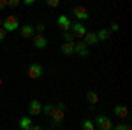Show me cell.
I'll list each match as a JSON object with an SVG mask.
<instances>
[{
  "label": "cell",
  "mask_w": 132,
  "mask_h": 130,
  "mask_svg": "<svg viewBox=\"0 0 132 130\" xmlns=\"http://www.w3.org/2000/svg\"><path fill=\"white\" fill-rule=\"evenodd\" d=\"M72 14L78 18V23L79 21H85V20H88L90 18V14H88V11L85 9V7H74L72 9Z\"/></svg>",
  "instance_id": "52a82bcc"
},
{
  "label": "cell",
  "mask_w": 132,
  "mask_h": 130,
  "mask_svg": "<svg viewBox=\"0 0 132 130\" xmlns=\"http://www.w3.org/2000/svg\"><path fill=\"white\" fill-rule=\"evenodd\" d=\"M55 111H56V107H55L53 104H46V106H42V114H46L48 118H51V116L55 114Z\"/></svg>",
  "instance_id": "2e32d148"
},
{
  "label": "cell",
  "mask_w": 132,
  "mask_h": 130,
  "mask_svg": "<svg viewBox=\"0 0 132 130\" xmlns=\"http://www.w3.org/2000/svg\"><path fill=\"white\" fill-rule=\"evenodd\" d=\"M7 7V0H0V9H5Z\"/></svg>",
  "instance_id": "f1b7e54d"
},
{
  "label": "cell",
  "mask_w": 132,
  "mask_h": 130,
  "mask_svg": "<svg viewBox=\"0 0 132 130\" xmlns=\"http://www.w3.org/2000/svg\"><path fill=\"white\" fill-rule=\"evenodd\" d=\"M30 130H42V127H39V125H32Z\"/></svg>",
  "instance_id": "f546056e"
},
{
  "label": "cell",
  "mask_w": 132,
  "mask_h": 130,
  "mask_svg": "<svg viewBox=\"0 0 132 130\" xmlns=\"http://www.w3.org/2000/svg\"><path fill=\"white\" fill-rule=\"evenodd\" d=\"M28 112H30V116H37V114H41L42 112V104L39 100H32L30 106H28Z\"/></svg>",
  "instance_id": "9c48e42d"
},
{
  "label": "cell",
  "mask_w": 132,
  "mask_h": 130,
  "mask_svg": "<svg viewBox=\"0 0 132 130\" xmlns=\"http://www.w3.org/2000/svg\"><path fill=\"white\" fill-rule=\"evenodd\" d=\"M86 99H88V102H90L92 106H95V104H97V102H99V95H97V93H95V91H88V93H86Z\"/></svg>",
  "instance_id": "ac0fdd59"
},
{
  "label": "cell",
  "mask_w": 132,
  "mask_h": 130,
  "mask_svg": "<svg viewBox=\"0 0 132 130\" xmlns=\"http://www.w3.org/2000/svg\"><path fill=\"white\" fill-rule=\"evenodd\" d=\"M23 5L30 7V5H34V0H23Z\"/></svg>",
  "instance_id": "83f0119b"
},
{
  "label": "cell",
  "mask_w": 132,
  "mask_h": 130,
  "mask_svg": "<svg viewBox=\"0 0 132 130\" xmlns=\"http://www.w3.org/2000/svg\"><path fill=\"white\" fill-rule=\"evenodd\" d=\"M48 130H55V128H48Z\"/></svg>",
  "instance_id": "1f68e13d"
},
{
  "label": "cell",
  "mask_w": 132,
  "mask_h": 130,
  "mask_svg": "<svg viewBox=\"0 0 132 130\" xmlns=\"http://www.w3.org/2000/svg\"><path fill=\"white\" fill-rule=\"evenodd\" d=\"M118 30H120V25H118L116 21H113L111 27H109V32H118Z\"/></svg>",
  "instance_id": "603a6c76"
},
{
  "label": "cell",
  "mask_w": 132,
  "mask_h": 130,
  "mask_svg": "<svg viewBox=\"0 0 132 130\" xmlns=\"http://www.w3.org/2000/svg\"><path fill=\"white\" fill-rule=\"evenodd\" d=\"M56 25H58L63 32H69V30H71V27H72L69 16H65V14H62V16H58V18H56Z\"/></svg>",
  "instance_id": "8992f818"
},
{
  "label": "cell",
  "mask_w": 132,
  "mask_h": 130,
  "mask_svg": "<svg viewBox=\"0 0 132 130\" xmlns=\"http://www.w3.org/2000/svg\"><path fill=\"white\" fill-rule=\"evenodd\" d=\"M44 76V67H42L41 63H30V67H28V77L30 79H39Z\"/></svg>",
  "instance_id": "3957f363"
},
{
  "label": "cell",
  "mask_w": 132,
  "mask_h": 130,
  "mask_svg": "<svg viewBox=\"0 0 132 130\" xmlns=\"http://www.w3.org/2000/svg\"><path fill=\"white\" fill-rule=\"evenodd\" d=\"M114 116H118V118H129V109L125 107V106H114Z\"/></svg>",
  "instance_id": "5bb4252c"
},
{
  "label": "cell",
  "mask_w": 132,
  "mask_h": 130,
  "mask_svg": "<svg viewBox=\"0 0 132 130\" xmlns=\"http://www.w3.org/2000/svg\"><path fill=\"white\" fill-rule=\"evenodd\" d=\"M2 25H4V20H2V18H0V28H2Z\"/></svg>",
  "instance_id": "4dcf8cb0"
},
{
  "label": "cell",
  "mask_w": 132,
  "mask_h": 130,
  "mask_svg": "<svg viewBox=\"0 0 132 130\" xmlns=\"http://www.w3.org/2000/svg\"><path fill=\"white\" fill-rule=\"evenodd\" d=\"M34 28H35V32H37V33H42V32L46 30V27H44V25H37V27H34Z\"/></svg>",
  "instance_id": "d4e9b609"
},
{
  "label": "cell",
  "mask_w": 132,
  "mask_h": 130,
  "mask_svg": "<svg viewBox=\"0 0 132 130\" xmlns=\"http://www.w3.org/2000/svg\"><path fill=\"white\" fill-rule=\"evenodd\" d=\"M34 121H32L30 116H21L20 118V130H30Z\"/></svg>",
  "instance_id": "4fadbf2b"
},
{
  "label": "cell",
  "mask_w": 132,
  "mask_h": 130,
  "mask_svg": "<svg viewBox=\"0 0 132 130\" xmlns=\"http://www.w3.org/2000/svg\"><path fill=\"white\" fill-rule=\"evenodd\" d=\"M55 107H56V111H65V102H58Z\"/></svg>",
  "instance_id": "484cf974"
},
{
  "label": "cell",
  "mask_w": 132,
  "mask_h": 130,
  "mask_svg": "<svg viewBox=\"0 0 132 130\" xmlns=\"http://www.w3.org/2000/svg\"><path fill=\"white\" fill-rule=\"evenodd\" d=\"M83 42L86 44V48H88V46H93V44H97V35H95V32H86L85 37H83Z\"/></svg>",
  "instance_id": "7c38bea8"
},
{
  "label": "cell",
  "mask_w": 132,
  "mask_h": 130,
  "mask_svg": "<svg viewBox=\"0 0 132 130\" xmlns=\"http://www.w3.org/2000/svg\"><path fill=\"white\" fill-rule=\"evenodd\" d=\"M113 130H132V127L129 123H118L116 127H113Z\"/></svg>",
  "instance_id": "44dd1931"
},
{
  "label": "cell",
  "mask_w": 132,
  "mask_h": 130,
  "mask_svg": "<svg viewBox=\"0 0 132 130\" xmlns=\"http://www.w3.org/2000/svg\"><path fill=\"white\" fill-rule=\"evenodd\" d=\"M95 35H97V40H106V39H109L111 32L108 30V28H102V30H99Z\"/></svg>",
  "instance_id": "e0dca14e"
},
{
  "label": "cell",
  "mask_w": 132,
  "mask_h": 130,
  "mask_svg": "<svg viewBox=\"0 0 132 130\" xmlns=\"http://www.w3.org/2000/svg\"><path fill=\"white\" fill-rule=\"evenodd\" d=\"M20 33L23 39H30L35 33V28H34V25H23V27H20Z\"/></svg>",
  "instance_id": "ba28073f"
},
{
  "label": "cell",
  "mask_w": 132,
  "mask_h": 130,
  "mask_svg": "<svg viewBox=\"0 0 132 130\" xmlns=\"http://www.w3.org/2000/svg\"><path fill=\"white\" fill-rule=\"evenodd\" d=\"M5 33H7V32L4 30V28H0V42H2V40L5 39Z\"/></svg>",
  "instance_id": "4316f807"
},
{
  "label": "cell",
  "mask_w": 132,
  "mask_h": 130,
  "mask_svg": "<svg viewBox=\"0 0 132 130\" xmlns=\"http://www.w3.org/2000/svg\"><path fill=\"white\" fill-rule=\"evenodd\" d=\"M62 53L65 55V56H69L74 53V42H63L62 44Z\"/></svg>",
  "instance_id": "9a60e30c"
},
{
  "label": "cell",
  "mask_w": 132,
  "mask_h": 130,
  "mask_svg": "<svg viewBox=\"0 0 132 130\" xmlns=\"http://www.w3.org/2000/svg\"><path fill=\"white\" fill-rule=\"evenodd\" d=\"M46 5L48 7H58L60 5V0H46Z\"/></svg>",
  "instance_id": "7402d4cb"
},
{
  "label": "cell",
  "mask_w": 132,
  "mask_h": 130,
  "mask_svg": "<svg viewBox=\"0 0 132 130\" xmlns=\"http://www.w3.org/2000/svg\"><path fill=\"white\" fill-rule=\"evenodd\" d=\"M95 127H97L99 130H113V123H111V120H109L108 116L99 114V116L95 118Z\"/></svg>",
  "instance_id": "7a4b0ae2"
},
{
  "label": "cell",
  "mask_w": 132,
  "mask_h": 130,
  "mask_svg": "<svg viewBox=\"0 0 132 130\" xmlns=\"http://www.w3.org/2000/svg\"><path fill=\"white\" fill-rule=\"evenodd\" d=\"M48 46V39L42 35V33H37L35 37H34V48H37V49H44Z\"/></svg>",
  "instance_id": "30bf717a"
},
{
  "label": "cell",
  "mask_w": 132,
  "mask_h": 130,
  "mask_svg": "<svg viewBox=\"0 0 132 130\" xmlns=\"http://www.w3.org/2000/svg\"><path fill=\"white\" fill-rule=\"evenodd\" d=\"M83 130H95V125L92 120H85L83 121Z\"/></svg>",
  "instance_id": "ffe728a7"
},
{
  "label": "cell",
  "mask_w": 132,
  "mask_h": 130,
  "mask_svg": "<svg viewBox=\"0 0 132 130\" xmlns=\"http://www.w3.org/2000/svg\"><path fill=\"white\" fill-rule=\"evenodd\" d=\"M62 37H63L65 42H72V40L76 39V37H74V33H72L71 30H69V32H63V33H62Z\"/></svg>",
  "instance_id": "d6986e66"
},
{
  "label": "cell",
  "mask_w": 132,
  "mask_h": 130,
  "mask_svg": "<svg viewBox=\"0 0 132 130\" xmlns=\"http://www.w3.org/2000/svg\"><path fill=\"white\" fill-rule=\"evenodd\" d=\"M2 28L5 32H14V30H18L20 28V21H18V18L16 16H7L5 20H4V25H2Z\"/></svg>",
  "instance_id": "6da1fadb"
},
{
  "label": "cell",
  "mask_w": 132,
  "mask_h": 130,
  "mask_svg": "<svg viewBox=\"0 0 132 130\" xmlns=\"http://www.w3.org/2000/svg\"><path fill=\"white\" fill-rule=\"evenodd\" d=\"M0 84H2V79H0Z\"/></svg>",
  "instance_id": "d6a6232c"
},
{
  "label": "cell",
  "mask_w": 132,
  "mask_h": 130,
  "mask_svg": "<svg viewBox=\"0 0 132 130\" xmlns=\"http://www.w3.org/2000/svg\"><path fill=\"white\" fill-rule=\"evenodd\" d=\"M71 32L74 33V37H79V39H83L85 37V33H86V27L83 25V23H72L71 27Z\"/></svg>",
  "instance_id": "5b68a950"
},
{
  "label": "cell",
  "mask_w": 132,
  "mask_h": 130,
  "mask_svg": "<svg viewBox=\"0 0 132 130\" xmlns=\"http://www.w3.org/2000/svg\"><path fill=\"white\" fill-rule=\"evenodd\" d=\"M74 53H78L79 56H88V48L85 42H74Z\"/></svg>",
  "instance_id": "8fae6325"
},
{
  "label": "cell",
  "mask_w": 132,
  "mask_h": 130,
  "mask_svg": "<svg viewBox=\"0 0 132 130\" xmlns=\"http://www.w3.org/2000/svg\"><path fill=\"white\" fill-rule=\"evenodd\" d=\"M7 5L9 7H18L20 5V0H7Z\"/></svg>",
  "instance_id": "cb8c5ba5"
},
{
  "label": "cell",
  "mask_w": 132,
  "mask_h": 130,
  "mask_svg": "<svg viewBox=\"0 0 132 130\" xmlns=\"http://www.w3.org/2000/svg\"><path fill=\"white\" fill-rule=\"evenodd\" d=\"M63 120H65V111H55V114L51 116V125L53 128L56 130L58 127L63 125Z\"/></svg>",
  "instance_id": "277c9868"
}]
</instances>
